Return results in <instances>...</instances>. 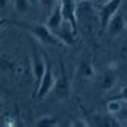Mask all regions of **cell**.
<instances>
[{
    "mask_svg": "<svg viewBox=\"0 0 127 127\" xmlns=\"http://www.w3.org/2000/svg\"><path fill=\"white\" fill-rule=\"evenodd\" d=\"M58 2H60V0H37V3L42 6L43 10H45L47 13L52 11V8H53V6H55Z\"/></svg>",
    "mask_w": 127,
    "mask_h": 127,
    "instance_id": "13",
    "label": "cell"
},
{
    "mask_svg": "<svg viewBox=\"0 0 127 127\" xmlns=\"http://www.w3.org/2000/svg\"><path fill=\"white\" fill-rule=\"evenodd\" d=\"M106 108H108V113L109 114H118L119 113V109L122 108V101H119V100H113V101H109L108 103V106H106Z\"/></svg>",
    "mask_w": 127,
    "mask_h": 127,
    "instance_id": "12",
    "label": "cell"
},
{
    "mask_svg": "<svg viewBox=\"0 0 127 127\" xmlns=\"http://www.w3.org/2000/svg\"><path fill=\"white\" fill-rule=\"evenodd\" d=\"M5 24H6V19H5V18H0V29H2Z\"/></svg>",
    "mask_w": 127,
    "mask_h": 127,
    "instance_id": "18",
    "label": "cell"
},
{
    "mask_svg": "<svg viewBox=\"0 0 127 127\" xmlns=\"http://www.w3.org/2000/svg\"><path fill=\"white\" fill-rule=\"evenodd\" d=\"M63 21H64V19H63V10H61V3H56L55 6H53L52 8V11L48 13V18H47V23L45 24L48 26L50 29H52L53 32L56 31V29L60 28V26L63 24Z\"/></svg>",
    "mask_w": 127,
    "mask_h": 127,
    "instance_id": "7",
    "label": "cell"
},
{
    "mask_svg": "<svg viewBox=\"0 0 127 127\" xmlns=\"http://www.w3.org/2000/svg\"><path fill=\"white\" fill-rule=\"evenodd\" d=\"M10 2H11V0H0V10H5L6 6L10 5Z\"/></svg>",
    "mask_w": 127,
    "mask_h": 127,
    "instance_id": "17",
    "label": "cell"
},
{
    "mask_svg": "<svg viewBox=\"0 0 127 127\" xmlns=\"http://www.w3.org/2000/svg\"><path fill=\"white\" fill-rule=\"evenodd\" d=\"M37 127H53V126H58V118L53 114H47V116H40L39 119H35L34 122Z\"/></svg>",
    "mask_w": 127,
    "mask_h": 127,
    "instance_id": "10",
    "label": "cell"
},
{
    "mask_svg": "<svg viewBox=\"0 0 127 127\" xmlns=\"http://www.w3.org/2000/svg\"><path fill=\"white\" fill-rule=\"evenodd\" d=\"M71 126H72V127H89L90 122H87L85 119H76V121L71 122Z\"/></svg>",
    "mask_w": 127,
    "mask_h": 127,
    "instance_id": "15",
    "label": "cell"
},
{
    "mask_svg": "<svg viewBox=\"0 0 127 127\" xmlns=\"http://www.w3.org/2000/svg\"><path fill=\"white\" fill-rule=\"evenodd\" d=\"M79 2H89V0H76V3H79Z\"/></svg>",
    "mask_w": 127,
    "mask_h": 127,
    "instance_id": "21",
    "label": "cell"
},
{
    "mask_svg": "<svg viewBox=\"0 0 127 127\" xmlns=\"http://www.w3.org/2000/svg\"><path fill=\"white\" fill-rule=\"evenodd\" d=\"M79 74H81L82 79H85V81H90V79H95V68H93L92 63L89 61H82L81 63V68H79Z\"/></svg>",
    "mask_w": 127,
    "mask_h": 127,
    "instance_id": "9",
    "label": "cell"
},
{
    "mask_svg": "<svg viewBox=\"0 0 127 127\" xmlns=\"http://www.w3.org/2000/svg\"><path fill=\"white\" fill-rule=\"evenodd\" d=\"M0 68H2V69H10V71H13V69H15V63H13L10 58H3V60H0Z\"/></svg>",
    "mask_w": 127,
    "mask_h": 127,
    "instance_id": "14",
    "label": "cell"
},
{
    "mask_svg": "<svg viewBox=\"0 0 127 127\" xmlns=\"http://www.w3.org/2000/svg\"><path fill=\"white\" fill-rule=\"evenodd\" d=\"M13 6L19 15H24L31 8V0H13Z\"/></svg>",
    "mask_w": 127,
    "mask_h": 127,
    "instance_id": "11",
    "label": "cell"
},
{
    "mask_svg": "<svg viewBox=\"0 0 127 127\" xmlns=\"http://www.w3.org/2000/svg\"><path fill=\"white\" fill-rule=\"evenodd\" d=\"M31 2H37V0H31Z\"/></svg>",
    "mask_w": 127,
    "mask_h": 127,
    "instance_id": "23",
    "label": "cell"
},
{
    "mask_svg": "<svg viewBox=\"0 0 127 127\" xmlns=\"http://www.w3.org/2000/svg\"><path fill=\"white\" fill-rule=\"evenodd\" d=\"M21 26H24V28L32 34V37H34L35 40H39L40 43L64 47V43L60 40V37L47 24H40V23H23Z\"/></svg>",
    "mask_w": 127,
    "mask_h": 127,
    "instance_id": "1",
    "label": "cell"
},
{
    "mask_svg": "<svg viewBox=\"0 0 127 127\" xmlns=\"http://www.w3.org/2000/svg\"><path fill=\"white\" fill-rule=\"evenodd\" d=\"M124 28H126V16L121 13H114L106 24V32L111 39H114L124 31Z\"/></svg>",
    "mask_w": 127,
    "mask_h": 127,
    "instance_id": "6",
    "label": "cell"
},
{
    "mask_svg": "<svg viewBox=\"0 0 127 127\" xmlns=\"http://www.w3.org/2000/svg\"><path fill=\"white\" fill-rule=\"evenodd\" d=\"M53 90H55V95L58 96L60 100L69 98V92H71V82H69L68 76H66V71H64V66H63V63H61V74H60V77L55 81V87H53Z\"/></svg>",
    "mask_w": 127,
    "mask_h": 127,
    "instance_id": "5",
    "label": "cell"
},
{
    "mask_svg": "<svg viewBox=\"0 0 127 127\" xmlns=\"http://www.w3.org/2000/svg\"><path fill=\"white\" fill-rule=\"evenodd\" d=\"M119 96H121V98L127 103V85H124V87L121 89V93H119Z\"/></svg>",
    "mask_w": 127,
    "mask_h": 127,
    "instance_id": "16",
    "label": "cell"
},
{
    "mask_svg": "<svg viewBox=\"0 0 127 127\" xmlns=\"http://www.w3.org/2000/svg\"><path fill=\"white\" fill-rule=\"evenodd\" d=\"M47 64H48V63L45 61V56H43L42 53H39L35 48L32 50V55H31V68H32L34 79H35V87L39 85V82H40L43 72H45V69H47Z\"/></svg>",
    "mask_w": 127,
    "mask_h": 127,
    "instance_id": "4",
    "label": "cell"
},
{
    "mask_svg": "<svg viewBox=\"0 0 127 127\" xmlns=\"http://www.w3.org/2000/svg\"><path fill=\"white\" fill-rule=\"evenodd\" d=\"M2 109H3V100L0 98V113H2Z\"/></svg>",
    "mask_w": 127,
    "mask_h": 127,
    "instance_id": "19",
    "label": "cell"
},
{
    "mask_svg": "<svg viewBox=\"0 0 127 127\" xmlns=\"http://www.w3.org/2000/svg\"><path fill=\"white\" fill-rule=\"evenodd\" d=\"M116 81H118V74L114 71H106L105 74L101 76V81H100V87L103 90H111L114 87Z\"/></svg>",
    "mask_w": 127,
    "mask_h": 127,
    "instance_id": "8",
    "label": "cell"
},
{
    "mask_svg": "<svg viewBox=\"0 0 127 127\" xmlns=\"http://www.w3.org/2000/svg\"><path fill=\"white\" fill-rule=\"evenodd\" d=\"M122 2H124V0H106V2L103 3L101 10H100V29H101V32L106 31L108 21L111 19V16L114 15V13H118V10H119V6L122 5Z\"/></svg>",
    "mask_w": 127,
    "mask_h": 127,
    "instance_id": "3",
    "label": "cell"
},
{
    "mask_svg": "<svg viewBox=\"0 0 127 127\" xmlns=\"http://www.w3.org/2000/svg\"><path fill=\"white\" fill-rule=\"evenodd\" d=\"M93 2H96V3H103V2H106V0H93Z\"/></svg>",
    "mask_w": 127,
    "mask_h": 127,
    "instance_id": "20",
    "label": "cell"
},
{
    "mask_svg": "<svg viewBox=\"0 0 127 127\" xmlns=\"http://www.w3.org/2000/svg\"><path fill=\"white\" fill-rule=\"evenodd\" d=\"M126 26H127V18H126Z\"/></svg>",
    "mask_w": 127,
    "mask_h": 127,
    "instance_id": "22",
    "label": "cell"
},
{
    "mask_svg": "<svg viewBox=\"0 0 127 127\" xmlns=\"http://www.w3.org/2000/svg\"><path fill=\"white\" fill-rule=\"evenodd\" d=\"M55 81H56V77H55V72H53L52 66L47 64V69H45V72H43L40 82L35 87V93H34L35 100H45L47 96L52 93L53 87H55Z\"/></svg>",
    "mask_w": 127,
    "mask_h": 127,
    "instance_id": "2",
    "label": "cell"
}]
</instances>
